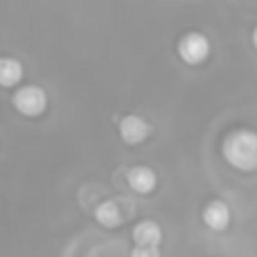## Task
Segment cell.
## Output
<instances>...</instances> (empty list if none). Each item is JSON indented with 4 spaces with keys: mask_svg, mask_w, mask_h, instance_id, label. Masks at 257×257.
I'll return each mask as SVG.
<instances>
[{
    "mask_svg": "<svg viewBox=\"0 0 257 257\" xmlns=\"http://www.w3.org/2000/svg\"><path fill=\"white\" fill-rule=\"evenodd\" d=\"M221 154L230 167L239 172H255L257 169V133L250 128H237L228 133L223 140Z\"/></svg>",
    "mask_w": 257,
    "mask_h": 257,
    "instance_id": "cell-1",
    "label": "cell"
},
{
    "mask_svg": "<svg viewBox=\"0 0 257 257\" xmlns=\"http://www.w3.org/2000/svg\"><path fill=\"white\" fill-rule=\"evenodd\" d=\"M14 102V108H16L21 115H27V117H39L45 113L48 108V95L41 86H34V84H27V86H21V88L14 93L12 97Z\"/></svg>",
    "mask_w": 257,
    "mask_h": 257,
    "instance_id": "cell-2",
    "label": "cell"
},
{
    "mask_svg": "<svg viewBox=\"0 0 257 257\" xmlns=\"http://www.w3.org/2000/svg\"><path fill=\"white\" fill-rule=\"evenodd\" d=\"M178 57L187 66H199L210 57V41L201 32H187L178 41Z\"/></svg>",
    "mask_w": 257,
    "mask_h": 257,
    "instance_id": "cell-3",
    "label": "cell"
},
{
    "mask_svg": "<svg viewBox=\"0 0 257 257\" xmlns=\"http://www.w3.org/2000/svg\"><path fill=\"white\" fill-rule=\"evenodd\" d=\"M151 128H149V122L140 115H126L122 117L120 122V138L126 142V145H140L149 138Z\"/></svg>",
    "mask_w": 257,
    "mask_h": 257,
    "instance_id": "cell-4",
    "label": "cell"
},
{
    "mask_svg": "<svg viewBox=\"0 0 257 257\" xmlns=\"http://www.w3.org/2000/svg\"><path fill=\"white\" fill-rule=\"evenodd\" d=\"M126 183H128V187H131L136 194H149V192H154L158 178H156V174L151 172L149 167L136 165V167H131L126 172Z\"/></svg>",
    "mask_w": 257,
    "mask_h": 257,
    "instance_id": "cell-5",
    "label": "cell"
},
{
    "mask_svg": "<svg viewBox=\"0 0 257 257\" xmlns=\"http://www.w3.org/2000/svg\"><path fill=\"white\" fill-rule=\"evenodd\" d=\"M203 223L212 230H226L230 226V208L223 201H210L203 210Z\"/></svg>",
    "mask_w": 257,
    "mask_h": 257,
    "instance_id": "cell-6",
    "label": "cell"
},
{
    "mask_svg": "<svg viewBox=\"0 0 257 257\" xmlns=\"http://www.w3.org/2000/svg\"><path fill=\"white\" fill-rule=\"evenodd\" d=\"M163 241V230L156 221H140L133 228V244L136 246H147V248H158Z\"/></svg>",
    "mask_w": 257,
    "mask_h": 257,
    "instance_id": "cell-7",
    "label": "cell"
},
{
    "mask_svg": "<svg viewBox=\"0 0 257 257\" xmlns=\"http://www.w3.org/2000/svg\"><path fill=\"white\" fill-rule=\"evenodd\" d=\"M23 79V63L12 57H0V86L12 88Z\"/></svg>",
    "mask_w": 257,
    "mask_h": 257,
    "instance_id": "cell-8",
    "label": "cell"
},
{
    "mask_svg": "<svg viewBox=\"0 0 257 257\" xmlns=\"http://www.w3.org/2000/svg\"><path fill=\"white\" fill-rule=\"evenodd\" d=\"M95 219H97L104 228H115L122 223V212L115 201H104V203H99L97 208H95Z\"/></svg>",
    "mask_w": 257,
    "mask_h": 257,
    "instance_id": "cell-9",
    "label": "cell"
},
{
    "mask_svg": "<svg viewBox=\"0 0 257 257\" xmlns=\"http://www.w3.org/2000/svg\"><path fill=\"white\" fill-rule=\"evenodd\" d=\"M131 257H160V248H147V246H133Z\"/></svg>",
    "mask_w": 257,
    "mask_h": 257,
    "instance_id": "cell-10",
    "label": "cell"
},
{
    "mask_svg": "<svg viewBox=\"0 0 257 257\" xmlns=\"http://www.w3.org/2000/svg\"><path fill=\"white\" fill-rule=\"evenodd\" d=\"M253 45H255V50H257V27L253 30Z\"/></svg>",
    "mask_w": 257,
    "mask_h": 257,
    "instance_id": "cell-11",
    "label": "cell"
}]
</instances>
